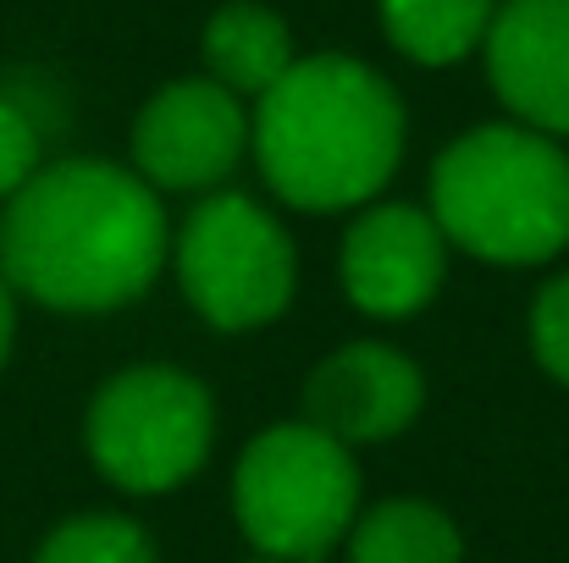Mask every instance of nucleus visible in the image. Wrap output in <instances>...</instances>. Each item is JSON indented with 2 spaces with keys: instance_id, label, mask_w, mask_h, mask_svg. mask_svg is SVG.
Here are the masks:
<instances>
[{
  "instance_id": "nucleus-12",
  "label": "nucleus",
  "mask_w": 569,
  "mask_h": 563,
  "mask_svg": "<svg viewBox=\"0 0 569 563\" xmlns=\"http://www.w3.org/2000/svg\"><path fill=\"white\" fill-rule=\"evenodd\" d=\"M381 28L409 61L448 67L487 39L492 0H381Z\"/></svg>"
},
{
  "instance_id": "nucleus-15",
  "label": "nucleus",
  "mask_w": 569,
  "mask_h": 563,
  "mask_svg": "<svg viewBox=\"0 0 569 563\" xmlns=\"http://www.w3.org/2000/svg\"><path fill=\"white\" fill-rule=\"evenodd\" d=\"M531 343H537V360L548 365V375H559L569 386V277H553V282L537 293Z\"/></svg>"
},
{
  "instance_id": "nucleus-8",
  "label": "nucleus",
  "mask_w": 569,
  "mask_h": 563,
  "mask_svg": "<svg viewBox=\"0 0 569 563\" xmlns=\"http://www.w3.org/2000/svg\"><path fill=\"white\" fill-rule=\"evenodd\" d=\"M448 238L442 227L415 210V204H371L349 238H343V288L349 299L377 315V321H403L431 304L442 282Z\"/></svg>"
},
{
  "instance_id": "nucleus-14",
  "label": "nucleus",
  "mask_w": 569,
  "mask_h": 563,
  "mask_svg": "<svg viewBox=\"0 0 569 563\" xmlns=\"http://www.w3.org/2000/svg\"><path fill=\"white\" fill-rule=\"evenodd\" d=\"M33 563H156V547L133 520L83 514V520H67L61 531H50V542L39 547Z\"/></svg>"
},
{
  "instance_id": "nucleus-10",
  "label": "nucleus",
  "mask_w": 569,
  "mask_h": 563,
  "mask_svg": "<svg viewBox=\"0 0 569 563\" xmlns=\"http://www.w3.org/2000/svg\"><path fill=\"white\" fill-rule=\"evenodd\" d=\"M420 398H426L420 371L381 343H355V349L332 354L305 386L310 425L338 436L343 448L398 436L420 414Z\"/></svg>"
},
{
  "instance_id": "nucleus-16",
  "label": "nucleus",
  "mask_w": 569,
  "mask_h": 563,
  "mask_svg": "<svg viewBox=\"0 0 569 563\" xmlns=\"http://www.w3.org/2000/svg\"><path fill=\"white\" fill-rule=\"evenodd\" d=\"M33 172H39V133L11 100H0V199H11Z\"/></svg>"
},
{
  "instance_id": "nucleus-1",
  "label": "nucleus",
  "mask_w": 569,
  "mask_h": 563,
  "mask_svg": "<svg viewBox=\"0 0 569 563\" xmlns=\"http://www.w3.org/2000/svg\"><path fill=\"white\" fill-rule=\"evenodd\" d=\"M167 260L156 188L111 161H61L33 172L0 215V271L50 310H117L139 299Z\"/></svg>"
},
{
  "instance_id": "nucleus-18",
  "label": "nucleus",
  "mask_w": 569,
  "mask_h": 563,
  "mask_svg": "<svg viewBox=\"0 0 569 563\" xmlns=\"http://www.w3.org/2000/svg\"><path fill=\"white\" fill-rule=\"evenodd\" d=\"M271 563H277V559H271Z\"/></svg>"
},
{
  "instance_id": "nucleus-3",
  "label": "nucleus",
  "mask_w": 569,
  "mask_h": 563,
  "mask_svg": "<svg viewBox=\"0 0 569 563\" xmlns=\"http://www.w3.org/2000/svg\"><path fill=\"white\" fill-rule=\"evenodd\" d=\"M431 221L492 265H542L569 243V155L537 128H476L431 172Z\"/></svg>"
},
{
  "instance_id": "nucleus-7",
  "label": "nucleus",
  "mask_w": 569,
  "mask_h": 563,
  "mask_svg": "<svg viewBox=\"0 0 569 563\" xmlns=\"http://www.w3.org/2000/svg\"><path fill=\"white\" fill-rule=\"evenodd\" d=\"M249 150V117L232 89L216 78H189L161 89L139 128L133 161L150 188H210L221 183Z\"/></svg>"
},
{
  "instance_id": "nucleus-13",
  "label": "nucleus",
  "mask_w": 569,
  "mask_h": 563,
  "mask_svg": "<svg viewBox=\"0 0 569 563\" xmlns=\"http://www.w3.org/2000/svg\"><path fill=\"white\" fill-rule=\"evenodd\" d=\"M355 563H459V531L442 509L398 497L371 509L349 542Z\"/></svg>"
},
{
  "instance_id": "nucleus-11",
  "label": "nucleus",
  "mask_w": 569,
  "mask_h": 563,
  "mask_svg": "<svg viewBox=\"0 0 569 563\" xmlns=\"http://www.w3.org/2000/svg\"><path fill=\"white\" fill-rule=\"evenodd\" d=\"M204 61L210 78L232 94H266L293 67L288 22L254 0H232L204 22Z\"/></svg>"
},
{
  "instance_id": "nucleus-2",
  "label": "nucleus",
  "mask_w": 569,
  "mask_h": 563,
  "mask_svg": "<svg viewBox=\"0 0 569 563\" xmlns=\"http://www.w3.org/2000/svg\"><path fill=\"white\" fill-rule=\"evenodd\" d=\"M254 155L293 210H349L377 199L403 155V105L355 56L293 61L254 117Z\"/></svg>"
},
{
  "instance_id": "nucleus-17",
  "label": "nucleus",
  "mask_w": 569,
  "mask_h": 563,
  "mask_svg": "<svg viewBox=\"0 0 569 563\" xmlns=\"http://www.w3.org/2000/svg\"><path fill=\"white\" fill-rule=\"evenodd\" d=\"M11 338H17V310H11V288L0 282V365L11 354Z\"/></svg>"
},
{
  "instance_id": "nucleus-5",
  "label": "nucleus",
  "mask_w": 569,
  "mask_h": 563,
  "mask_svg": "<svg viewBox=\"0 0 569 563\" xmlns=\"http://www.w3.org/2000/svg\"><path fill=\"white\" fill-rule=\"evenodd\" d=\"M216 409L189 371L139 365L111 375L89 403V453L122 492H172L210 453Z\"/></svg>"
},
{
  "instance_id": "nucleus-6",
  "label": "nucleus",
  "mask_w": 569,
  "mask_h": 563,
  "mask_svg": "<svg viewBox=\"0 0 569 563\" xmlns=\"http://www.w3.org/2000/svg\"><path fill=\"white\" fill-rule=\"evenodd\" d=\"M178 277L210 326H266L293 299V243L254 199L216 193L183 221Z\"/></svg>"
},
{
  "instance_id": "nucleus-4",
  "label": "nucleus",
  "mask_w": 569,
  "mask_h": 563,
  "mask_svg": "<svg viewBox=\"0 0 569 563\" xmlns=\"http://www.w3.org/2000/svg\"><path fill=\"white\" fill-rule=\"evenodd\" d=\"M232 509L266 559L316 563L355 525L360 470L338 436L316 425H271L238 459Z\"/></svg>"
},
{
  "instance_id": "nucleus-9",
  "label": "nucleus",
  "mask_w": 569,
  "mask_h": 563,
  "mask_svg": "<svg viewBox=\"0 0 569 563\" xmlns=\"http://www.w3.org/2000/svg\"><path fill=\"white\" fill-rule=\"evenodd\" d=\"M498 100L537 133H569V0H509L487 28Z\"/></svg>"
}]
</instances>
